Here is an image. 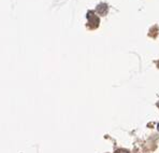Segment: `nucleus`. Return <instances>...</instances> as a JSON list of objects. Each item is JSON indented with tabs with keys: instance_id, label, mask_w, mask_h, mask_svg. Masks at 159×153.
I'll use <instances>...</instances> for the list:
<instances>
[{
	"instance_id": "3",
	"label": "nucleus",
	"mask_w": 159,
	"mask_h": 153,
	"mask_svg": "<svg viewBox=\"0 0 159 153\" xmlns=\"http://www.w3.org/2000/svg\"><path fill=\"white\" fill-rule=\"evenodd\" d=\"M115 153H130L128 150H126V149H118V150H116L115 151Z\"/></svg>"
},
{
	"instance_id": "1",
	"label": "nucleus",
	"mask_w": 159,
	"mask_h": 153,
	"mask_svg": "<svg viewBox=\"0 0 159 153\" xmlns=\"http://www.w3.org/2000/svg\"><path fill=\"white\" fill-rule=\"evenodd\" d=\"M87 18H88V24H90V27L92 28H96V27H98L99 26V17L95 15L92 12H88L87 13Z\"/></svg>"
},
{
	"instance_id": "2",
	"label": "nucleus",
	"mask_w": 159,
	"mask_h": 153,
	"mask_svg": "<svg viewBox=\"0 0 159 153\" xmlns=\"http://www.w3.org/2000/svg\"><path fill=\"white\" fill-rule=\"evenodd\" d=\"M108 10H109V8H108V4L106 3H100L96 9L97 13L100 15H106L108 13Z\"/></svg>"
},
{
	"instance_id": "4",
	"label": "nucleus",
	"mask_w": 159,
	"mask_h": 153,
	"mask_svg": "<svg viewBox=\"0 0 159 153\" xmlns=\"http://www.w3.org/2000/svg\"><path fill=\"white\" fill-rule=\"evenodd\" d=\"M157 106H158V107H159V103H157Z\"/></svg>"
}]
</instances>
